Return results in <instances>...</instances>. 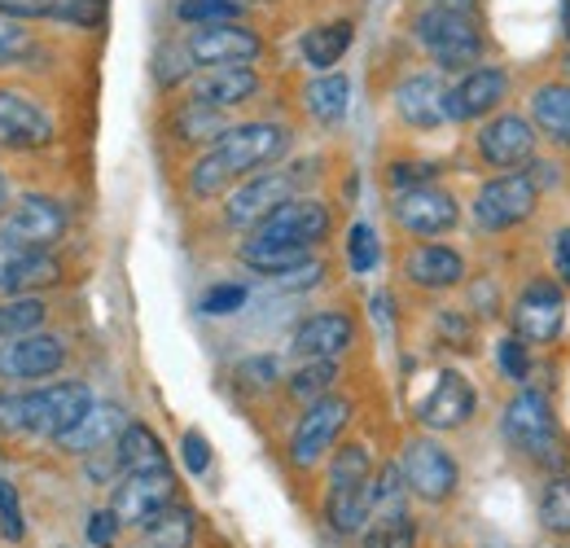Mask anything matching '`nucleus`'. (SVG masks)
Returning <instances> with one entry per match:
<instances>
[{"instance_id": "1", "label": "nucleus", "mask_w": 570, "mask_h": 548, "mask_svg": "<svg viewBox=\"0 0 570 548\" xmlns=\"http://www.w3.org/2000/svg\"><path fill=\"white\" fill-rule=\"evenodd\" d=\"M285 149H289V133H285L282 124H268V119H259V124H233V128H224V137L212 140V149L189 167V194L203 198V203H207V198H219V194H228L233 185H242L246 176L273 167Z\"/></svg>"}, {"instance_id": "2", "label": "nucleus", "mask_w": 570, "mask_h": 548, "mask_svg": "<svg viewBox=\"0 0 570 548\" xmlns=\"http://www.w3.org/2000/svg\"><path fill=\"white\" fill-rule=\"evenodd\" d=\"M417 45L443 70H470L483 58V22L470 9H448V4H426L413 18Z\"/></svg>"}, {"instance_id": "3", "label": "nucleus", "mask_w": 570, "mask_h": 548, "mask_svg": "<svg viewBox=\"0 0 570 548\" xmlns=\"http://www.w3.org/2000/svg\"><path fill=\"white\" fill-rule=\"evenodd\" d=\"M373 500V461L364 443H343L330 461V491H325V522L338 536H360L368 522Z\"/></svg>"}, {"instance_id": "4", "label": "nucleus", "mask_w": 570, "mask_h": 548, "mask_svg": "<svg viewBox=\"0 0 570 548\" xmlns=\"http://www.w3.org/2000/svg\"><path fill=\"white\" fill-rule=\"evenodd\" d=\"M500 430H504V443L513 452H522L527 461L535 466H549L562 461V430H558V412L549 404L544 391H518L504 412H500Z\"/></svg>"}, {"instance_id": "5", "label": "nucleus", "mask_w": 570, "mask_h": 548, "mask_svg": "<svg viewBox=\"0 0 570 548\" xmlns=\"http://www.w3.org/2000/svg\"><path fill=\"white\" fill-rule=\"evenodd\" d=\"M347 425H352V400L325 395V400L307 404L303 417L294 421V434H289V461H294L298 470L321 466V457L334 452V443L343 439Z\"/></svg>"}, {"instance_id": "6", "label": "nucleus", "mask_w": 570, "mask_h": 548, "mask_svg": "<svg viewBox=\"0 0 570 548\" xmlns=\"http://www.w3.org/2000/svg\"><path fill=\"white\" fill-rule=\"evenodd\" d=\"M67 206L49 194H22L4 206L0 215V237L13 246H36V251H53L67 237Z\"/></svg>"}, {"instance_id": "7", "label": "nucleus", "mask_w": 570, "mask_h": 548, "mask_svg": "<svg viewBox=\"0 0 570 548\" xmlns=\"http://www.w3.org/2000/svg\"><path fill=\"white\" fill-rule=\"evenodd\" d=\"M400 474L409 482V496H417L426 505H443V500H452V491L461 482V466H456V457L439 439L422 434V439H409L404 443Z\"/></svg>"}, {"instance_id": "8", "label": "nucleus", "mask_w": 570, "mask_h": 548, "mask_svg": "<svg viewBox=\"0 0 570 548\" xmlns=\"http://www.w3.org/2000/svg\"><path fill=\"white\" fill-rule=\"evenodd\" d=\"M535 203H540V189L531 185L527 172H509V176H497L488 180L479 194H474V224L483 233H509L518 224H527L535 215Z\"/></svg>"}, {"instance_id": "9", "label": "nucleus", "mask_w": 570, "mask_h": 548, "mask_svg": "<svg viewBox=\"0 0 570 548\" xmlns=\"http://www.w3.org/2000/svg\"><path fill=\"white\" fill-rule=\"evenodd\" d=\"M289 198H298V176L294 172H255V176H246L242 185H233V194H228V203H224V224L228 228H242V233H250L255 224H264L273 211Z\"/></svg>"}, {"instance_id": "10", "label": "nucleus", "mask_w": 570, "mask_h": 548, "mask_svg": "<svg viewBox=\"0 0 570 548\" xmlns=\"http://www.w3.org/2000/svg\"><path fill=\"white\" fill-rule=\"evenodd\" d=\"M22 404H27V434L62 439L75 421L92 409V391L83 382H53V386L22 391Z\"/></svg>"}, {"instance_id": "11", "label": "nucleus", "mask_w": 570, "mask_h": 548, "mask_svg": "<svg viewBox=\"0 0 570 548\" xmlns=\"http://www.w3.org/2000/svg\"><path fill=\"white\" fill-rule=\"evenodd\" d=\"M185 53L194 58V67H250L264 53V36L242 22H212L185 36Z\"/></svg>"}, {"instance_id": "12", "label": "nucleus", "mask_w": 570, "mask_h": 548, "mask_svg": "<svg viewBox=\"0 0 570 548\" xmlns=\"http://www.w3.org/2000/svg\"><path fill=\"white\" fill-rule=\"evenodd\" d=\"M391 215H395V224L404 228V233H413V237H443V233H452L456 224H461V206L456 198L448 194V189H439V185H413V189H400L395 194V203H391Z\"/></svg>"}, {"instance_id": "13", "label": "nucleus", "mask_w": 570, "mask_h": 548, "mask_svg": "<svg viewBox=\"0 0 570 548\" xmlns=\"http://www.w3.org/2000/svg\"><path fill=\"white\" fill-rule=\"evenodd\" d=\"M562 325H567V294L549 276L527 281L522 294L513 299V334L522 343H553Z\"/></svg>"}, {"instance_id": "14", "label": "nucleus", "mask_w": 570, "mask_h": 548, "mask_svg": "<svg viewBox=\"0 0 570 548\" xmlns=\"http://www.w3.org/2000/svg\"><path fill=\"white\" fill-rule=\"evenodd\" d=\"M334 228V215L321 198H289L282 203L264 224H255L250 233L259 237H273V242H285V246H303V251H316Z\"/></svg>"}, {"instance_id": "15", "label": "nucleus", "mask_w": 570, "mask_h": 548, "mask_svg": "<svg viewBox=\"0 0 570 548\" xmlns=\"http://www.w3.org/2000/svg\"><path fill=\"white\" fill-rule=\"evenodd\" d=\"M509 92V75L500 67H470L456 84H448L443 92V115L448 124H474L483 115H492L500 101Z\"/></svg>"}, {"instance_id": "16", "label": "nucleus", "mask_w": 570, "mask_h": 548, "mask_svg": "<svg viewBox=\"0 0 570 548\" xmlns=\"http://www.w3.org/2000/svg\"><path fill=\"white\" fill-rule=\"evenodd\" d=\"M45 145H53L49 110L27 92L0 88V149L31 154V149H45Z\"/></svg>"}, {"instance_id": "17", "label": "nucleus", "mask_w": 570, "mask_h": 548, "mask_svg": "<svg viewBox=\"0 0 570 548\" xmlns=\"http://www.w3.org/2000/svg\"><path fill=\"white\" fill-rule=\"evenodd\" d=\"M67 364V343L53 334H27L0 343V382H49Z\"/></svg>"}, {"instance_id": "18", "label": "nucleus", "mask_w": 570, "mask_h": 548, "mask_svg": "<svg viewBox=\"0 0 570 548\" xmlns=\"http://www.w3.org/2000/svg\"><path fill=\"white\" fill-rule=\"evenodd\" d=\"M176 505V474L171 470H145V474H124L115 482L110 509L124 527H141L158 509Z\"/></svg>"}, {"instance_id": "19", "label": "nucleus", "mask_w": 570, "mask_h": 548, "mask_svg": "<svg viewBox=\"0 0 570 548\" xmlns=\"http://www.w3.org/2000/svg\"><path fill=\"white\" fill-rule=\"evenodd\" d=\"M474 149H479V158H483L488 167L518 172L522 163L535 158V128H531V119H522V115H497V119H488V124L479 128Z\"/></svg>"}, {"instance_id": "20", "label": "nucleus", "mask_w": 570, "mask_h": 548, "mask_svg": "<svg viewBox=\"0 0 570 548\" xmlns=\"http://www.w3.org/2000/svg\"><path fill=\"white\" fill-rule=\"evenodd\" d=\"M62 281V260L53 251L36 246H13L0 237V294H36Z\"/></svg>"}, {"instance_id": "21", "label": "nucleus", "mask_w": 570, "mask_h": 548, "mask_svg": "<svg viewBox=\"0 0 570 548\" xmlns=\"http://www.w3.org/2000/svg\"><path fill=\"white\" fill-rule=\"evenodd\" d=\"M474 409H479L474 386H470L456 369H443V373L434 378L430 395L422 400V409H417V421H422L426 430H461V425L474 417Z\"/></svg>"}, {"instance_id": "22", "label": "nucleus", "mask_w": 570, "mask_h": 548, "mask_svg": "<svg viewBox=\"0 0 570 548\" xmlns=\"http://www.w3.org/2000/svg\"><path fill=\"white\" fill-rule=\"evenodd\" d=\"M352 343H356V321L347 312H316L294 330L289 351L298 360H338Z\"/></svg>"}, {"instance_id": "23", "label": "nucleus", "mask_w": 570, "mask_h": 548, "mask_svg": "<svg viewBox=\"0 0 570 548\" xmlns=\"http://www.w3.org/2000/svg\"><path fill=\"white\" fill-rule=\"evenodd\" d=\"M443 92H448V84H443L434 70L409 75V79L395 88V115H400L409 128L430 133V128L448 124V115H443Z\"/></svg>"}, {"instance_id": "24", "label": "nucleus", "mask_w": 570, "mask_h": 548, "mask_svg": "<svg viewBox=\"0 0 570 548\" xmlns=\"http://www.w3.org/2000/svg\"><path fill=\"white\" fill-rule=\"evenodd\" d=\"M255 92H259V75L250 67H203V75L189 79V97L215 110H233Z\"/></svg>"}, {"instance_id": "25", "label": "nucleus", "mask_w": 570, "mask_h": 548, "mask_svg": "<svg viewBox=\"0 0 570 548\" xmlns=\"http://www.w3.org/2000/svg\"><path fill=\"white\" fill-rule=\"evenodd\" d=\"M124 425H128V417H124L119 404H97V400H92V409L83 412L71 430H67L62 439H53V443H58L62 452H75V457H92V452L110 448Z\"/></svg>"}, {"instance_id": "26", "label": "nucleus", "mask_w": 570, "mask_h": 548, "mask_svg": "<svg viewBox=\"0 0 570 548\" xmlns=\"http://www.w3.org/2000/svg\"><path fill=\"white\" fill-rule=\"evenodd\" d=\"M404 276L417 285V290H452L465 281V260L456 246H443V242H426L417 246L409 260H404Z\"/></svg>"}, {"instance_id": "27", "label": "nucleus", "mask_w": 570, "mask_h": 548, "mask_svg": "<svg viewBox=\"0 0 570 548\" xmlns=\"http://www.w3.org/2000/svg\"><path fill=\"white\" fill-rule=\"evenodd\" d=\"M110 448H115V461H119V479L124 474H145V470H167V448L145 421H128Z\"/></svg>"}, {"instance_id": "28", "label": "nucleus", "mask_w": 570, "mask_h": 548, "mask_svg": "<svg viewBox=\"0 0 570 548\" xmlns=\"http://www.w3.org/2000/svg\"><path fill=\"white\" fill-rule=\"evenodd\" d=\"M303 106H307V115H312L316 124H325V128L343 124V119H347V106H352V79L338 75V70L316 75V79L307 84V92H303Z\"/></svg>"}, {"instance_id": "29", "label": "nucleus", "mask_w": 570, "mask_h": 548, "mask_svg": "<svg viewBox=\"0 0 570 548\" xmlns=\"http://www.w3.org/2000/svg\"><path fill=\"white\" fill-rule=\"evenodd\" d=\"M141 531V548H194V536H198V518H194V509H185V505H167V509H158L149 522L137 527Z\"/></svg>"}, {"instance_id": "30", "label": "nucleus", "mask_w": 570, "mask_h": 548, "mask_svg": "<svg viewBox=\"0 0 570 548\" xmlns=\"http://www.w3.org/2000/svg\"><path fill=\"white\" fill-rule=\"evenodd\" d=\"M531 128L549 140L570 145V84H540L531 92Z\"/></svg>"}, {"instance_id": "31", "label": "nucleus", "mask_w": 570, "mask_h": 548, "mask_svg": "<svg viewBox=\"0 0 570 548\" xmlns=\"http://www.w3.org/2000/svg\"><path fill=\"white\" fill-rule=\"evenodd\" d=\"M352 40H356V27H352L347 18H338V22H321V27H312V31L303 36V58H307V67L334 70L343 58H347Z\"/></svg>"}, {"instance_id": "32", "label": "nucleus", "mask_w": 570, "mask_h": 548, "mask_svg": "<svg viewBox=\"0 0 570 548\" xmlns=\"http://www.w3.org/2000/svg\"><path fill=\"white\" fill-rule=\"evenodd\" d=\"M45 321H49V303L40 294H9V299H0V343L40 334Z\"/></svg>"}, {"instance_id": "33", "label": "nucleus", "mask_w": 570, "mask_h": 548, "mask_svg": "<svg viewBox=\"0 0 570 548\" xmlns=\"http://www.w3.org/2000/svg\"><path fill=\"white\" fill-rule=\"evenodd\" d=\"M224 128H228L224 110L203 106V101H194V97L171 115V133H176V140H185V145H212V140L224 137Z\"/></svg>"}, {"instance_id": "34", "label": "nucleus", "mask_w": 570, "mask_h": 548, "mask_svg": "<svg viewBox=\"0 0 570 548\" xmlns=\"http://www.w3.org/2000/svg\"><path fill=\"white\" fill-rule=\"evenodd\" d=\"M334 382H338V360H303L289 382H285V395L294 404H316L325 395H334Z\"/></svg>"}, {"instance_id": "35", "label": "nucleus", "mask_w": 570, "mask_h": 548, "mask_svg": "<svg viewBox=\"0 0 570 548\" xmlns=\"http://www.w3.org/2000/svg\"><path fill=\"white\" fill-rule=\"evenodd\" d=\"M360 545L364 548H417V518H413L409 509L368 518L364 531H360Z\"/></svg>"}, {"instance_id": "36", "label": "nucleus", "mask_w": 570, "mask_h": 548, "mask_svg": "<svg viewBox=\"0 0 570 548\" xmlns=\"http://www.w3.org/2000/svg\"><path fill=\"white\" fill-rule=\"evenodd\" d=\"M540 527L549 536H570V474H553L540 491Z\"/></svg>"}, {"instance_id": "37", "label": "nucleus", "mask_w": 570, "mask_h": 548, "mask_svg": "<svg viewBox=\"0 0 570 548\" xmlns=\"http://www.w3.org/2000/svg\"><path fill=\"white\" fill-rule=\"evenodd\" d=\"M180 22L194 27H212V22H237L242 18V0H180L176 4Z\"/></svg>"}, {"instance_id": "38", "label": "nucleus", "mask_w": 570, "mask_h": 548, "mask_svg": "<svg viewBox=\"0 0 570 548\" xmlns=\"http://www.w3.org/2000/svg\"><path fill=\"white\" fill-rule=\"evenodd\" d=\"M36 53V36L18 22V18H4L0 13V67H18Z\"/></svg>"}, {"instance_id": "39", "label": "nucleus", "mask_w": 570, "mask_h": 548, "mask_svg": "<svg viewBox=\"0 0 570 548\" xmlns=\"http://www.w3.org/2000/svg\"><path fill=\"white\" fill-rule=\"evenodd\" d=\"M377 255H382L377 233L368 224H352V233H347V264H352V273H373Z\"/></svg>"}, {"instance_id": "40", "label": "nucleus", "mask_w": 570, "mask_h": 548, "mask_svg": "<svg viewBox=\"0 0 570 548\" xmlns=\"http://www.w3.org/2000/svg\"><path fill=\"white\" fill-rule=\"evenodd\" d=\"M106 4L110 0H53V18L71 22V27H101L106 22Z\"/></svg>"}, {"instance_id": "41", "label": "nucleus", "mask_w": 570, "mask_h": 548, "mask_svg": "<svg viewBox=\"0 0 570 548\" xmlns=\"http://www.w3.org/2000/svg\"><path fill=\"white\" fill-rule=\"evenodd\" d=\"M0 536L4 540H22L27 536V522H22V505H18V487L9 479H0Z\"/></svg>"}, {"instance_id": "42", "label": "nucleus", "mask_w": 570, "mask_h": 548, "mask_svg": "<svg viewBox=\"0 0 570 548\" xmlns=\"http://www.w3.org/2000/svg\"><path fill=\"white\" fill-rule=\"evenodd\" d=\"M242 303H246V285H237V281L212 285V290L203 294V316H233Z\"/></svg>"}, {"instance_id": "43", "label": "nucleus", "mask_w": 570, "mask_h": 548, "mask_svg": "<svg viewBox=\"0 0 570 548\" xmlns=\"http://www.w3.org/2000/svg\"><path fill=\"white\" fill-rule=\"evenodd\" d=\"M497 360H500V373H504L509 382H522V378H527V369H531V355H527V343H522L518 334L500 339Z\"/></svg>"}, {"instance_id": "44", "label": "nucleus", "mask_w": 570, "mask_h": 548, "mask_svg": "<svg viewBox=\"0 0 570 548\" xmlns=\"http://www.w3.org/2000/svg\"><path fill=\"white\" fill-rule=\"evenodd\" d=\"M0 434L4 439L27 434V404H22V391L13 386H0Z\"/></svg>"}, {"instance_id": "45", "label": "nucleus", "mask_w": 570, "mask_h": 548, "mask_svg": "<svg viewBox=\"0 0 570 548\" xmlns=\"http://www.w3.org/2000/svg\"><path fill=\"white\" fill-rule=\"evenodd\" d=\"M180 461L189 474H207L212 470V443L203 439V430H185L180 439Z\"/></svg>"}, {"instance_id": "46", "label": "nucleus", "mask_w": 570, "mask_h": 548, "mask_svg": "<svg viewBox=\"0 0 570 548\" xmlns=\"http://www.w3.org/2000/svg\"><path fill=\"white\" fill-rule=\"evenodd\" d=\"M282 290H312V285H321L325 281V264L312 255V260H303L298 268H289V273H282V276H273Z\"/></svg>"}, {"instance_id": "47", "label": "nucleus", "mask_w": 570, "mask_h": 548, "mask_svg": "<svg viewBox=\"0 0 570 548\" xmlns=\"http://www.w3.org/2000/svg\"><path fill=\"white\" fill-rule=\"evenodd\" d=\"M119 518H115V509H97L92 518H88V540L97 548H110L115 545V536H119Z\"/></svg>"}, {"instance_id": "48", "label": "nucleus", "mask_w": 570, "mask_h": 548, "mask_svg": "<svg viewBox=\"0 0 570 548\" xmlns=\"http://www.w3.org/2000/svg\"><path fill=\"white\" fill-rule=\"evenodd\" d=\"M0 13L4 18H49L53 13V0H0Z\"/></svg>"}, {"instance_id": "49", "label": "nucleus", "mask_w": 570, "mask_h": 548, "mask_svg": "<svg viewBox=\"0 0 570 548\" xmlns=\"http://www.w3.org/2000/svg\"><path fill=\"white\" fill-rule=\"evenodd\" d=\"M553 255H558V276L570 285V228L558 233V246H553Z\"/></svg>"}, {"instance_id": "50", "label": "nucleus", "mask_w": 570, "mask_h": 548, "mask_svg": "<svg viewBox=\"0 0 570 548\" xmlns=\"http://www.w3.org/2000/svg\"><path fill=\"white\" fill-rule=\"evenodd\" d=\"M430 4H448V9H470V13H479V0H430Z\"/></svg>"}, {"instance_id": "51", "label": "nucleus", "mask_w": 570, "mask_h": 548, "mask_svg": "<svg viewBox=\"0 0 570 548\" xmlns=\"http://www.w3.org/2000/svg\"><path fill=\"white\" fill-rule=\"evenodd\" d=\"M562 40L570 45V0H562Z\"/></svg>"}, {"instance_id": "52", "label": "nucleus", "mask_w": 570, "mask_h": 548, "mask_svg": "<svg viewBox=\"0 0 570 548\" xmlns=\"http://www.w3.org/2000/svg\"><path fill=\"white\" fill-rule=\"evenodd\" d=\"M0 215H4V180H0Z\"/></svg>"}, {"instance_id": "53", "label": "nucleus", "mask_w": 570, "mask_h": 548, "mask_svg": "<svg viewBox=\"0 0 570 548\" xmlns=\"http://www.w3.org/2000/svg\"><path fill=\"white\" fill-rule=\"evenodd\" d=\"M242 4H273V0H242Z\"/></svg>"}, {"instance_id": "54", "label": "nucleus", "mask_w": 570, "mask_h": 548, "mask_svg": "<svg viewBox=\"0 0 570 548\" xmlns=\"http://www.w3.org/2000/svg\"><path fill=\"white\" fill-rule=\"evenodd\" d=\"M562 67H567V75H570V53H567V62H562Z\"/></svg>"}]
</instances>
